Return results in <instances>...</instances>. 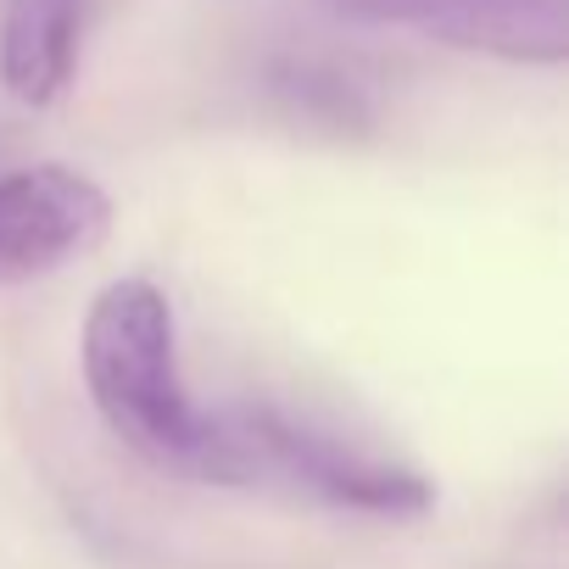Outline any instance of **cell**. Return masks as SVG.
Returning <instances> with one entry per match:
<instances>
[{
	"label": "cell",
	"mask_w": 569,
	"mask_h": 569,
	"mask_svg": "<svg viewBox=\"0 0 569 569\" xmlns=\"http://www.w3.org/2000/svg\"><path fill=\"white\" fill-rule=\"evenodd\" d=\"M84 386L101 425L151 469L229 486L218 413H201L179 380L173 308L151 279H112L84 319Z\"/></svg>",
	"instance_id": "cell-1"
},
{
	"label": "cell",
	"mask_w": 569,
	"mask_h": 569,
	"mask_svg": "<svg viewBox=\"0 0 569 569\" xmlns=\"http://www.w3.org/2000/svg\"><path fill=\"white\" fill-rule=\"evenodd\" d=\"M223 452H229V486H284L313 502L375 513V519H419L436 491L425 475L336 436L308 419H291L279 408H240L218 413Z\"/></svg>",
	"instance_id": "cell-2"
},
{
	"label": "cell",
	"mask_w": 569,
	"mask_h": 569,
	"mask_svg": "<svg viewBox=\"0 0 569 569\" xmlns=\"http://www.w3.org/2000/svg\"><path fill=\"white\" fill-rule=\"evenodd\" d=\"M112 229V196L62 162L18 168L0 179V284L46 279L90 257Z\"/></svg>",
	"instance_id": "cell-3"
},
{
	"label": "cell",
	"mask_w": 569,
	"mask_h": 569,
	"mask_svg": "<svg viewBox=\"0 0 569 569\" xmlns=\"http://www.w3.org/2000/svg\"><path fill=\"white\" fill-rule=\"evenodd\" d=\"M336 18L408 29L458 51L502 62H563L569 57V0H325Z\"/></svg>",
	"instance_id": "cell-4"
},
{
	"label": "cell",
	"mask_w": 569,
	"mask_h": 569,
	"mask_svg": "<svg viewBox=\"0 0 569 569\" xmlns=\"http://www.w3.org/2000/svg\"><path fill=\"white\" fill-rule=\"evenodd\" d=\"M84 0H7L0 18V84L23 107H51L79 62Z\"/></svg>",
	"instance_id": "cell-5"
}]
</instances>
